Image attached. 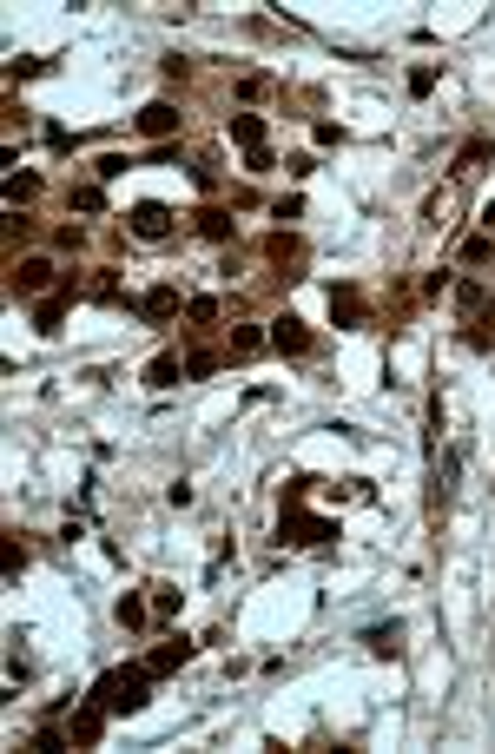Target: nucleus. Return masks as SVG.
<instances>
[{
    "label": "nucleus",
    "mask_w": 495,
    "mask_h": 754,
    "mask_svg": "<svg viewBox=\"0 0 495 754\" xmlns=\"http://www.w3.org/2000/svg\"><path fill=\"white\" fill-rule=\"evenodd\" d=\"M231 139H238L251 159H257V153H271V146H265V119H257V113H231Z\"/></svg>",
    "instance_id": "nucleus-7"
},
{
    "label": "nucleus",
    "mask_w": 495,
    "mask_h": 754,
    "mask_svg": "<svg viewBox=\"0 0 495 754\" xmlns=\"http://www.w3.org/2000/svg\"><path fill=\"white\" fill-rule=\"evenodd\" d=\"M145 688H153V668H106V675L93 682V702L106 708V715H139V708L145 702H153V695H145Z\"/></svg>",
    "instance_id": "nucleus-1"
},
{
    "label": "nucleus",
    "mask_w": 495,
    "mask_h": 754,
    "mask_svg": "<svg viewBox=\"0 0 495 754\" xmlns=\"http://www.w3.org/2000/svg\"><path fill=\"white\" fill-rule=\"evenodd\" d=\"M456 311H462V318H489V325H495V311H489V291H482L476 278H462V285H456Z\"/></svg>",
    "instance_id": "nucleus-10"
},
{
    "label": "nucleus",
    "mask_w": 495,
    "mask_h": 754,
    "mask_svg": "<svg viewBox=\"0 0 495 754\" xmlns=\"http://www.w3.org/2000/svg\"><path fill=\"white\" fill-rule=\"evenodd\" d=\"M363 642H370L377 655H397V628H370V636H363Z\"/></svg>",
    "instance_id": "nucleus-22"
},
{
    "label": "nucleus",
    "mask_w": 495,
    "mask_h": 754,
    "mask_svg": "<svg viewBox=\"0 0 495 754\" xmlns=\"http://www.w3.org/2000/svg\"><path fill=\"white\" fill-rule=\"evenodd\" d=\"M126 225H133V239H145V245H159V239H172V212H165L159 199H145V205H133V219H126Z\"/></svg>",
    "instance_id": "nucleus-3"
},
{
    "label": "nucleus",
    "mask_w": 495,
    "mask_h": 754,
    "mask_svg": "<svg viewBox=\"0 0 495 754\" xmlns=\"http://www.w3.org/2000/svg\"><path fill=\"white\" fill-rule=\"evenodd\" d=\"M139 133L145 139H172L179 133V107H172V99H153V107L139 113Z\"/></svg>",
    "instance_id": "nucleus-5"
},
{
    "label": "nucleus",
    "mask_w": 495,
    "mask_h": 754,
    "mask_svg": "<svg viewBox=\"0 0 495 754\" xmlns=\"http://www.w3.org/2000/svg\"><path fill=\"white\" fill-rule=\"evenodd\" d=\"M482 232H489V239H495V199H489V205H482Z\"/></svg>",
    "instance_id": "nucleus-25"
},
{
    "label": "nucleus",
    "mask_w": 495,
    "mask_h": 754,
    "mask_svg": "<svg viewBox=\"0 0 495 754\" xmlns=\"http://www.w3.org/2000/svg\"><path fill=\"white\" fill-rule=\"evenodd\" d=\"M331 318H337V325H363V291H357V285H337V291H331Z\"/></svg>",
    "instance_id": "nucleus-8"
},
{
    "label": "nucleus",
    "mask_w": 495,
    "mask_h": 754,
    "mask_svg": "<svg viewBox=\"0 0 495 754\" xmlns=\"http://www.w3.org/2000/svg\"><path fill=\"white\" fill-rule=\"evenodd\" d=\"M99 735H106V708H99V702H86L79 715H73V741H79V748H93Z\"/></svg>",
    "instance_id": "nucleus-9"
},
{
    "label": "nucleus",
    "mask_w": 495,
    "mask_h": 754,
    "mask_svg": "<svg viewBox=\"0 0 495 754\" xmlns=\"http://www.w3.org/2000/svg\"><path fill=\"white\" fill-rule=\"evenodd\" d=\"M185 655H191V642L179 636V642H159V648H153V655H145V668H153V675H172V668H179Z\"/></svg>",
    "instance_id": "nucleus-11"
},
{
    "label": "nucleus",
    "mask_w": 495,
    "mask_h": 754,
    "mask_svg": "<svg viewBox=\"0 0 495 754\" xmlns=\"http://www.w3.org/2000/svg\"><path fill=\"white\" fill-rule=\"evenodd\" d=\"M53 278H60L53 259H20V265H14V291H20V298H40V291H53Z\"/></svg>",
    "instance_id": "nucleus-4"
},
{
    "label": "nucleus",
    "mask_w": 495,
    "mask_h": 754,
    "mask_svg": "<svg viewBox=\"0 0 495 754\" xmlns=\"http://www.w3.org/2000/svg\"><path fill=\"white\" fill-rule=\"evenodd\" d=\"M33 193H40V179H33V173H14V179H7V205H27Z\"/></svg>",
    "instance_id": "nucleus-18"
},
{
    "label": "nucleus",
    "mask_w": 495,
    "mask_h": 754,
    "mask_svg": "<svg viewBox=\"0 0 495 754\" xmlns=\"http://www.w3.org/2000/svg\"><path fill=\"white\" fill-rule=\"evenodd\" d=\"M277 536L304 542V550H324V542H337V523H331V516H311V510H304V484H297V490L285 496V516H277Z\"/></svg>",
    "instance_id": "nucleus-2"
},
{
    "label": "nucleus",
    "mask_w": 495,
    "mask_h": 754,
    "mask_svg": "<svg viewBox=\"0 0 495 754\" xmlns=\"http://www.w3.org/2000/svg\"><path fill=\"white\" fill-rule=\"evenodd\" d=\"M462 259H469V265H489V259H495V239H489V232L462 239Z\"/></svg>",
    "instance_id": "nucleus-19"
},
{
    "label": "nucleus",
    "mask_w": 495,
    "mask_h": 754,
    "mask_svg": "<svg viewBox=\"0 0 495 754\" xmlns=\"http://www.w3.org/2000/svg\"><path fill=\"white\" fill-rule=\"evenodd\" d=\"M139 311H145V318H172V311H179V291H172V285L145 291V298H139Z\"/></svg>",
    "instance_id": "nucleus-13"
},
{
    "label": "nucleus",
    "mask_w": 495,
    "mask_h": 754,
    "mask_svg": "<svg viewBox=\"0 0 495 754\" xmlns=\"http://www.w3.org/2000/svg\"><path fill=\"white\" fill-rule=\"evenodd\" d=\"M199 232H205L211 245H225V239H231V212H219V205H211V212H199Z\"/></svg>",
    "instance_id": "nucleus-15"
},
{
    "label": "nucleus",
    "mask_w": 495,
    "mask_h": 754,
    "mask_svg": "<svg viewBox=\"0 0 495 754\" xmlns=\"http://www.w3.org/2000/svg\"><path fill=\"white\" fill-rule=\"evenodd\" d=\"M265 344H271V331H257V325H238V331H231V351H238V358H257Z\"/></svg>",
    "instance_id": "nucleus-14"
},
{
    "label": "nucleus",
    "mask_w": 495,
    "mask_h": 754,
    "mask_svg": "<svg viewBox=\"0 0 495 754\" xmlns=\"http://www.w3.org/2000/svg\"><path fill=\"white\" fill-rule=\"evenodd\" d=\"M113 616H119V628H139L145 616H153V602H145V596H119V609H113Z\"/></svg>",
    "instance_id": "nucleus-16"
},
{
    "label": "nucleus",
    "mask_w": 495,
    "mask_h": 754,
    "mask_svg": "<svg viewBox=\"0 0 495 754\" xmlns=\"http://www.w3.org/2000/svg\"><path fill=\"white\" fill-rule=\"evenodd\" d=\"M153 616H179V589H153Z\"/></svg>",
    "instance_id": "nucleus-24"
},
{
    "label": "nucleus",
    "mask_w": 495,
    "mask_h": 754,
    "mask_svg": "<svg viewBox=\"0 0 495 754\" xmlns=\"http://www.w3.org/2000/svg\"><path fill=\"white\" fill-rule=\"evenodd\" d=\"M60 318H67V311H60V298H53V305H40V318H33V325L53 338V331H60Z\"/></svg>",
    "instance_id": "nucleus-23"
},
{
    "label": "nucleus",
    "mask_w": 495,
    "mask_h": 754,
    "mask_svg": "<svg viewBox=\"0 0 495 754\" xmlns=\"http://www.w3.org/2000/svg\"><path fill=\"white\" fill-rule=\"evenodd\" d=\"M179 377H185V364L172 358V351H159V358L145 364V384H153V391H172V384H179Z\"/></svg>",
    "instance_id": "nucleus-12"
},
{
    "label": "nucleus",
    "mask_w": 495,
    "mask_h": 754,
    "mask_svg": "<svg viewBox=\"0 0 495 754\" xmlns=\"http://www.w3.org/2000/svg\"><path fill=\"white\" fill-rule=\"evenodd\" d=\"M73 212H106V193L99 185H73Z\"/></svg>",
    "instance_id": "nucleus-20"
},
{
    "label": "nucleus",
    "mask_w": 495,
    "mask_h": 754,
    "mask_svg": "<svg viewBox=\"0 0 495 754\" xmlns=\"http://www.w3.org/2000/svg\"><path fill=\"white\" fill-rule=\"evenodd\" d=\"M271 351H285V358H304V351H311V331L297 325V318H277V325H271Z\"/></svg>",
    "instance_id": "nucleus-6"
},
{
    "label": "nucleus",
    "mask_w": 495,
    "mask_h": 754,
    "mask_svg": "<svg viewBox=\"0 0 495 754\" xmlns=\"http://www.w3.org/2000/svg\"><path fill=\"white\" fill-rule=\"evenodd\" d=\"M185 318L191 325H211V318H219V298H185Z\"/></svg>",
    "instance_id": "nucleus-21"
},
{
    "label": "nucleus",
    "mask_w": 495,
    "mask_h": 754,
    "mask_svg": "<svg viewBox=\"0 0 495 754\" xmlns=\"http://www.w3.org/2000/svg\"><path fill=\"white\" fill-rule=\"evenodd\" d=\"M219 351H191V358H185V377H219Z\"/></svg>",
    "instance_id": "nucleus-17"
}]
</instances>
